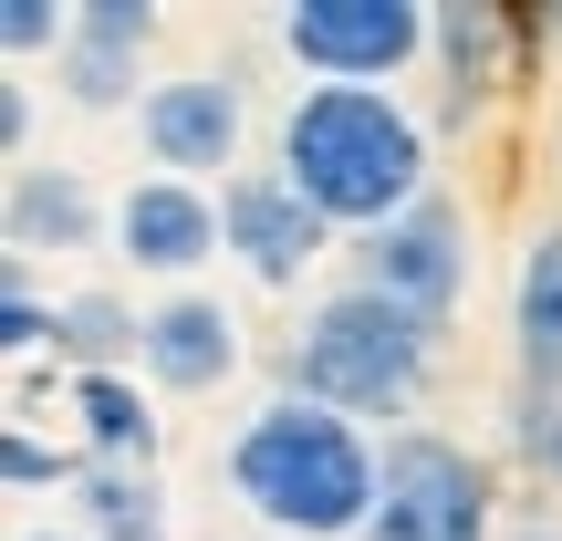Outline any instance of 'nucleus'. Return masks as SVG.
Segmentation results:
<instances>
[{
	"label": "nucleus",
	"mask_w": 562,
	"mask_h": 541,
	"mask_svg": "<svg viewBox=\"0 0 562 541\" xmlns=\"http://www.w3.org/2000/svg\"><path fill=\"white\" fill-rule=\"evenodd\" d=\"M0 480H11V500L74 489V480H83V448H53L42 427H21V417H11V438H0Z\"/></svg>",
	"instance_id": "nucleus-18"
},
{
	"label": "nucleus",
	"mask_w": 562,
	"mask_h": 541,
	"mask_svg": "<svg viewBox=\"0 0 562 541\" xmlns=\"http://www.w3.org/2000/svg\"><path fill=\"white\" fill-rule=\"evenodd\" d=\"M427 42H438L427 0H292L281 11V53L313 83H396Z\"/></svg>",
	"instance_id": "nucleus-4"
},
{
	"label": "nucleus",
	"mask_w": 562,
	"mask_h": 541,
	"mask_svg": "<svg viewBox=\"0 0 562 541\" xmlns=\"http://www.w3.org/2000/svg\"><path fill=\"white\" fill-rule=\"evenodd\" d=\"M510 438H521V459H531V469H542V480L562 489V396H521Z\"/></svg>",
	"instance_id": "nucleus-21"
},
{
	"label": "nucleus",
	"mask_w": 562,
	"mask_h": 541,
	"mask_svg": "<svg viewBox=\"0 0 562 541\" xmlns=\"http://www.w3.org/2000/svg\"><path fill=\"white\" fill-rule=\"evenodd\" d=\"M63 406H74L94 469H157V406L136 396V375H74Z\"/></svg>",
	"instance_id": "nucleus-15"
},
{
	"label": "nucleus",
	"mask_w": 562,
	"mask_h": 541,
	"mask_svg": "<svg viewBox=\"0 0 562 541\" xmlns=\"http://www.w3.org/2000/svg\"><path fill=\"white\" fill-rule=\"evenodd\" d=\"M281 178L364 240L427 199V125L396 104V83H313L281 115Z\"/></svg>",
	"instance_id": "nucleus-1"
},
{
	"label": "nucleus",
	"mask_w": 562,
	"mask_h": 541,
	"mask_svg": "<svg viewBox=\"0 0 562 541\" xmlns=\"http://www.w3.org/2000/svg\"><path fill=\"white\" fill-rule=\"evenodd\" d=\"M21 146H32V83H0V157H11V167H32V157H21Z\"/></svg>",
	"instance_id": "nucleus-22"
},
{
	"label": "nucleus",
	"mask_w": 562,
	"mask_h": 541,
	"mask_svg": "<svg viewBox=\"0 0 562 541\" xmlns=\"http://www.w3.org/2000/svg\"><path fill=\"white\" fill-rule=\"evenodd\" d=\"M510 541H562V531H510Z\"/></svg>",
	"instance_id": "nucleus-24"
},
{
	"label": "nucleus",
	"mask_w": 562,
	"mask_h": 541,
	"mask_svg": "<svg viewBox=\"0 0 562 541\" xmlns=\"http://www.w3.org/2000/svg\"><path fill=\"white\" fill-rule=\"evenodd\" d=\"M344 281L355 292H385V302H406V313H427L448 334V313H459V292H469V219L427 188L406 219H385V229H364L355 250H344Z\"/></svg>",
	"instance_id": "nucleus-6"
},
{
	"label": "nucleus",
	"mask_w": 562,
	"mask_h": 541,
	"mask_svg": "<svg viewBox=\"0 0 562 541\" xmlns=\"http://www.w3.org/2000/svg\"><path fill=\"white\" fill-rule=\"evenodd\" d=\"M42 343H63V302H42L32 261H11V281H0V354H42Z\"/></svg>",
	"instance_id": "nucleus-19"
},
{
	"label": "nucleus",
	"mask_w": 562,
	"mask_h": 541,
	"mask_svg": "<svg viewBox=\"0 0 562 541\" xmlns=\"http://www.w3.org/2000/svg\"><path fill=\"white\" fill-rule=\"evenodd\" d=\"M427 375H438V323L385 292H355V281L323 292L302 313V334L281 343V385L334 406V417H406L427 396Z\"/></svg>",
	"instance_id": "nucleus-3"
},
{
	"label": "nucleus",
	"mask_w": 562,
	"mask_h": 541,
	"mask_svg": "<svg viewBox=\"0 0 562 541\" xmlns=\"http://www.w3.org/2000/svg\"><path fill=\"white\" fill-rule=\"evenodd\" d=\"M115 250H125L136 271H157V281L199 271L209 250H229V240H220V199L188 188V178H136V188L115 199Z\"/></svg>",
	"instance_id": "nucleus-9"
},
{
	"label": "nucleus",
	"mask_w": 562,
	"mask_h": 541,
	"mask_svg": "<svg viewBox=\"0 0 562 541\" xmlns=\"http://www.w3.org/2000/svg\"><path fill=\"white\" fill-rule=\"evenodd\" d=\"M240 125H250V104H240L229 74H167V83H146V104H136V136H146V157H157V178H188V188H199L209 167H240Z\"/></svg>",
	"instance_id": "nucleus-8"
},
{
	"label": "nucleus",
	"mask_w": 562,
	"mask_h": 541,
	"mask_svg": "<svg viewBox=\"0 0 562 541\" xmlns=\"http://www.w3.org/2000/svg\"><path fill=\"white\" fill-rule=\"evenodd\" d=\"M220 240H229V261H240L250 281L292 292V281L334 250V219H323L281 167H240V178H220Z\"/></svg>",
	"instance_id": "nucleus-7"
},
{
	"label": "nucleus",
	"mask_w": 562,
	"mask_h": 541,
	"mask_svg": "<svg viewBox=\"0 0 562 541\" xmlns=\"http://www.w3.org/2000/svg\"><path fill=\"white\" fill-rule=\"evenodd\" d=\"M510 343H521V396H562V229H542V240L521 250Z\"/></svg>",
	"instance_id": "nucleus-13"
},
{
	"label": "nucleus",
	"mask_w": 562,
	"mask_h": 541,
	"mask_svg": "<svg viewBox=\"0 0 562 541\" xmlns=\"http://www.w3.org/2000/svg\"><path fill=\"white\" fill-rule=\"evenodd\" d=\"M229 489L281 541H364V521L385 500V448L313 396H271L229 438Z\"/></svg>",
	"instance_id": "nucleus-2"
},
{
	"label": "nucleus",
	"mask_w": 562,
	"mask_h": 541,
	"mask_svg": "<svg viewBox=\"0 0 562 541\" xmlns=\"http://www.w3.org/2000/svg\"><path fill=\"white\" fill-rule=\"evenodd\" d=\"M74 521H83V541H167V489H157V469H94V459H83Z\"/></svg>",
	"instance_id": "nucleus-16"
},
{
	"label": "nucleus",
	"mask_w": 562,
	"mask_h": 541,
	"mask_svg": "<svg viewBox=\"0 0 562 541\" xmlns=\"http://www.w3.org/2000/svg\"><path fill=\"white\" fill-rule=\"evenodd\" d=\"M21 541H83V531H21Z\"/></svg>",
	"instance_id": "nucleus-23"
},
{
	"label": "nucleus",
	"mask_w": 562,
	"mask_h": 541,
	"mask_svg": "<svg viewBox=\"0 0 562 541\" xmlns=\"http://www.w3.org/2000/svg\"><path fill=\"white\" fill-rule=\"evenodd\" d=\"M146 32H157V11H146V0H83V11H74V42L53 53V83L83 104V115H115V104L136 94ZM136 104H146V94H136Z\"/></svg>",
	"instance_id": "nucleus-10"
},
{
	"label": "nucleus",
	"mask_w": 562,
	"mask_h": 541,
	"mask_svg": "<svg viewBox=\"0 0 562 541\" xmlns=\"http://www.w3.org/2000/svg\"><path fill=\"white\" fill-rule=\"evenodd\" d=\"M364 541H490V480L459 438L438 427H396L385 438V500Z\"/></svg>",
	"instance_id": "nucleus-5"
},
{
	"label": "nucleus",
	"mask_w": 562,
	"mask_h": 541,
	"mask_svg": "<svg viewBox=\"0 0 562 541\" xmlns=\"http://www.w3.org/2000/svg\"><path fill=\"white\" fill-rule=\"evenodd\" d=\"M146 375L167 385V396H209V385L240 364V323H229L220 292H167L157 313H146Z\"/></svg>",
	"instance_id": "nucleus-11"
},
{
	"label": "nucleus",
	"mask_w": 562,
	"mask_h": 541,
	"mask_svg": "<svg viewBox=\"0 0 562 541\" xmlns=\"http://www.w3.org/2000/svg\"><path fill=\"white\" fill-rule=\"evenodd\" d=\"M11 261H42V250H94L104 229V199L83 188V167H11Z\"/></svg>",
	"instance_id": "nucleus-12"
},
{
	"label": "nucleus",
	"mask_w": 562,
	"mask_h": 541,
	"mask_svg": "<svg viewBox=\"0 0 562 541\" xmlns=\"http://www.w3.org/2000/svg\"><path fill=\"white\" fill-rule=\"evenodd\" d=\"M74 375H125L146 354V313H125L115 292H63V343H53Z\"/></svg>",
	"instance_id": "nucleus-17"
},
{
	"label": "nucleus",
	"mask_w": 562,
	"mask_h": 541,
	"mask_svg": "<svg viewBox=\"0 0 562 541\" xmlns=\"http://www.w3.org/2000/svg\"><path fill=\"white\" fill-rule=\"evenodd\" d=\"M42 42H53V53H63V42H74V11H63V0H0V53H42Z\"/></svg>",
	"instance_id": "nucleus-20"
},
{
	"label": "nucleus",
	"mask_w": 562,
	"mask_h": 541,
	"mask_svg": "<svg viewBox=\"0 0 562 541\" xmlns=\"http://www.w3.org/2000/svg\"><path fill=\"white\" fill-rule=\"evenodd\" d=\"M438 74H448V115H480L490 94H501V74H510V21L490 11V0H438Z\"/></svg>",
	"instance_id": "nucleus-14"
}]
</instances>
